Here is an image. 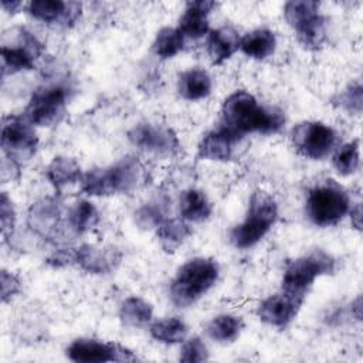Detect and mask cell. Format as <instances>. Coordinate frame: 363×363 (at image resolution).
Listing matches in <instances>:
<instances>
[{
    "label": "cell",
    "instance_id": "37",
    "mask_svg": "<svg viewBox=\"0 0 363 363\" xmlns=\"http://www.w3.org/2000/svg\"><path fill=\"white\" fill-rule=\"evenodd\" d=\"M350 211V218H352V224L357 228L362 230V206L356 204L354 207H352Z\"/></svg>",
    "mask_w": 363,
    "mask_h": 363
},
{
    "label": "cell",
    "instance_id": "3",
    "mask_svg": "<svg viewBox=\"0 0 363 363\" xmlns=\"http://www.w3.org/2000/svg\"><path fill=\"white\" fill-rule=\"evenodd\" d=\"M143 167L136 157L128 156L116 163L92 169L82 174L81 190L94 197H105L121 193H129L139 184Z\"/></svg>",
    "mask_w": 363,
    "mask_h": 363
},
{
    "label": "cell",
    "instance_id": "12",
    "mask_svg": "<svg viewBox=\"0 0 363 363\" xmlns=\"http://www.w3.org/2000/svg\"><path fill=\"white\" fill-rule=\"evenodd\" d=\"M67 357L75 363L135 362L138 357L128 347L98 339H77L67 347Z\"/></svg>",
    "mask_w": 363,
    "mask_h": 363
},
{
    "label": "cell",
    "instance_id": "35",
    "mask_svg": "<svg viewBox=\"0 0 363 363\" xmlns=\"http://www.w3.org/2000/svg\"><path fill=\"white\" fill-rule=\"evenodd\" d=\"M0 221H1V234L4 238L11 237L16 225V210L11 199L6 191L1 193L0 199Z\"/></svg>",
    "mask_w": 363,
    "mask_h": 363
},
{
    "label": "cell",
    "instance_id": "20",
    "mask_svg": "<svg viewBox=\"0 0 363 363\" xmlns=\"http://www.w3.org/2000/svg\"><path fill=\"white\" fill-rule=\"evenodd\" d=\"M240 35L231 27L211 30L207 37V51L213 64H223L240 50Z\"/></svg>",
    "mask_w": 363,
    "mask_h": 363
},
{
    "label": "cell",
    "instance_id": "17",
    "mask_svg": "<svg viewBox=\"0 0 363 363\" xmlns=\"http://www.w3.org/2000/svg\"><path fill=\"white\" fill-rule=\"evenodd\" d=\"M27 11L35 20L45 24L71 27L81 16V3L61 0H33L27 6Z\"/></svg>",
    "mask_w": 363,
    "mask_h": 363
},
{
    "label": "cell",
    "instance_id": "15",
    "mask_svg": "<svg viewBox=\"0 0 363 363\" xmlns=\"http://www.w3.org/2000/svg\"><path fill=\"white\" fill-rule=\"evenodd\" d=\"M305 299L289 295L284 291L265 298L257 308V316L261 322L274 326L285 328L298 315Z\"/></svg>",
    "mask_w": 363,
    "mask_h": 363
},
{
    "label": "cell",
    "instance_id": "34",
    "mask_svg": "<svg viewBox=\"0 0 363 363\" xmlns=\"http://www.w3.org/2000/svg\"><path fill=\"white\" fill-rule=\"evenodd\" d=\"M180 360L184 363H200L208 360L206 343L199 336L187 339L180 349Z\"/></svg>",
    "mask_w": 363,
    "mask_h": 363
},
{
    "label": "cell",
    "instance_id": "21",
    "mask_svg": "<svg viewBox=\"0 0 363 363\" xmlns=\"http://www.w3.org/2000/svg\"><path fill=\"white\" fill-rule=\"evenodd\" d=\"M177 91L187 101H199L210 95L211 78L201 68H190L179 74Z\"/></svg>",
    "mask_w": 363,
    "mask_h": 363
},
{
    "label": "cell",
    "instance_id": "29",
    "mask_svg": "<svg viewBox=\"0 0 363 363\" xmlns=\"http://www.w3.org/2000/svg\"><path fill=\"white\" fill-rule=\"evenodd\" d=\"M152 337L164 345H176L186 339L187 325L179 318H166L150 325Z\"/></svg>",
    "mask_w": 363,
    "mask_h": 363
},
{
    "label": "cell",
    "instance_id": "36",
    "mask_svg": "<svg viewBox=\"0 0 363 363\" xmlns=\"http://www.w3.org/2000/svg\"><path fill=\"white\" fill-rule=\"evenodd\" d=\"M0 285H1V302L3 303L11 301L21 291V284H20L18 278L6 269H1V272H0Z\"/></svg>",
    "mask_w": 363,
    "mask_h": 363
},
{
    "label": "cell",
    "instance_id": "13",
    "mask_svg": "<svg viewBox=\"0 0 363 363\" xmlns=\"http://www.w3.org/2000/svg\"><path fill=\"white\" fill-rule=\"evenodd\" d=\"M27 224L33 233L48 241H57L62 234H67L61 203L54 197H44L33 203L28 210Z\"/></svg>",
    "mask_w": 363,
    "mask_h": 363
},
{
    "label": "cell",
    "instance_id": "24",
    "mask_svg": "<svg viewBox=\"0 0 363 363\" xmlns=\"http://www.w3.org/2000/svg\"><path fill=\"white\" fill-rule=\"evenodd\" d=\"M98 221L99 213L96 207L88 200H79L67 213V234H71L72 237L81 235L94 228Z\"/></svg>",
    "mask_w": 363,
    "mask_h": 363
},
{
    "label": "cell",
    "instance_id": "19",
    "mask_svg": "<svg viewBox=\"0 0 363 363\" xmlns=\"http://www.w3.org/2000/svg\"><path fill=\"white\" fill-rule=\"evenodd\" d=\"M214 7L216 3L210 0H196L186 4L177 27L184 38L197 40L210 33L208 14Z\"/></svg>",
    "mask_w": 363,
    "mask_h": 363
},
{
    "label": "cell",
    "instance_id": "10",
    "mask_svg": "<svg viewBox=\"0 0 363 363\" xmlns=\"http://www.w3.org/2000/svg\"><path fill=\"white\" fill-rule=\"evenodd\" d=\"M68 99V89L62 85H45L35 89L24 109L23 116L37 126L50 128L57 125L64 113Z\"/></svg>",
    "mask_w": 363,
    "mask_h": 363
},
{
    "label": "cell",
    "instance_id": "25",
    "mask_svg": "<svg viewBox=\"0 0 363 363\" xmlns=\"http://www.w3.org/2000/svg\"><path fill=\"white\" fill-rule=\"evenodd\" d=\"M277 38L271 30L257 28L240 40V50L250 58L264 60L275 51Z\"/></svg>",
    "mask_w": 363,
    "mask_h": 363
},
{
    "label": "cell",
    "instance_id": "16",
    "mask_svg": "<svg viewBox=\"0 0 363 363\" xmlns=\"http://www.w3.org/2000/svg\"><path fill=\"white\" fill-rule=\"evenodd\" d=\"M121 252L113 247L82 244L72 248V264L89 274H109L121 262Z\"/></svg>",
    "mask_w": 363,
    "mask_h": 363
},
{
    "label": "cell",
    "instance_id": "32",
    "mask_svg": "<svg viewBox=\"0 0 363 363\" xmlns=\"http://www.w3.org/2000/svg\"><path fill=\"white\" fill-rule=\"evenodd\" d=\"M167 211V200L164 197H155L142 204L135 213V223L143 228H156L164 218Z\"/></svg>",
    "mask_w": 363,
    "mask_h": 363
},
{
    "label": "cell",
    "instance_id": "22",
    "mask_svg": "<svg viewBox=\"0 0 363 363\" xmlns=\"http://www.w3.org/2000/svg\"><path fill=\"white\" fill-rule=\"evenodd\" d=\"M45 177L57 191H61L64 187L81 182V166L72 157L57 156L48 163L45 169Z\"/></svg>",
    "mask_w": 363,
    "mask_h": 363
},
{
    "label": "cell",
    "instance_id": "5",
    "mask_svg": "<svg viewBox=\"0 0 363 363\" xmlns=\"http://www.w3.org/2000/svg\"><path fill=\"white\" fill-rule=\"evenodd\" d=\"M336 261L332 255L322 250H315L288 264L282 275L284 292L305 299L309 288L316 278L333 274Z\"/></svg>",
    "mask_w": 363,
    "mask_h": 363
},
{
    "label": "cell",
    "instance_id": "30",
    "mask_svg": "<svg viewBox=\"0 0 363 363\" xmlns=\"http://www.w3.org/2000/svg\"><path fill=\"white\" fill-rule=\"evenodd\" d=\"M333 167L340 176L353 174L360 166V143L357 139L343 143L336 149L332 157Z\"/></svg>",
    "mask_w": 363,
    "mask_h": 363
},
{
    "label": "cell",
    "instance_id": "28",
    "mask_svg": "<svg viewBox=\"0 0 363 363\" xmlns=\"http://www.w3.org/2000/svg\"><path fill=\"white\" fill-rule=\"evenodd\" d=\"M242 330V320L231 313H223L213 318L206 332L210 339L218 343H231L234 342Z\"/></svg>",
    "mask_w": 363,
    "mask_h": 363
},
{
    "label": "cell",
    "instance_id": "38",
    "mask_svg": "<svg viewBox=\"0 0 363 363\" xmlns=\"http://www.w3.org/2000/svg\"><path fill=\"white\" fill-rule=\"evenodd\" d=\"M1 6H3V9L6 11L14 14V13H17L23 7V3L21 1H7V0H3Z\"/></svg>",
    "mask_w": 363,
    "mask_h": 363
},
{
    "label": "cell",
    "instance_id": "8",
    "mask_svg": "<svg viewBox=\"0 0 363 363\" xmlns=\"http://www.w3.org/2000/svg\"><path fill=\"white\" fill-rule=\"evenodd\" d=\"M291 140L296 152L303 157L322 160L336 149L337 133L326 123L303 121L292 128Z\"/></svg>",
    "mask_w": 363,
    "mask_h": 363
},
{
    "label": "cell",
    "instance_id": "1",
    "mask_svg": "<svg viewBox=\"0 0 363 363\" xmlns=\"http://www.w3.org/2000/svg\"><path fill=\"white\" fill-rule=\"evenodd\" d=\"M284 123L285 115L281 109L261 105L247 91L230 94L221 106V126L242 138L248 133H277Z\"/></svg>",
    "mask_w": 363,
    "mask_h": 363
},
{
    "label": "cell",
    "instance_id": "11",
    "mask_svg": "<svg viewBox=\"0 0 363 363\" xmlns=\"http://www.w3.org/2000/svg\"><path fill=\"white\" fill-rule=\"evenodd\" d=\"M129 142L149 155L166 159L173 157L180 152L177 135L166 126L153 123H138L128 132Z\"/></svg>",
    "mask_w": 363,
    "mask_h": 363
},
{
    "label": "cell",
    "instance_id": "7",
    "mask_svg": "<svg viewBox=\"0 0 363 363\" xmlns=\"http://www.w3.org/2000/svg\"><path fill=\"white\" fill-rule=\"evenodd\" d=\"M315 0H291L284 6V16L294 28L298 43L306 50H319L326 40V20Z\"/></svg>",
    "mask_w": 363,
    "mask_h": 363
},
{
    "label": "cell",
    "instance_id": "6",
    "mask_svg": "<svg viewBox=\"0 0 363 363\" xmlns=\"http://www.w3.org/2000/svg\"><path fill=\"white\" fill-rule=\"evenodd\" d=\"M306 214L318 227H332L350 210V199L343 187L328 180L309 190L306 197Z\"/></svg>",
    "mask_w": 363,
    "mask_h": 363
},
{
    "label": "cell",
    "instance_id": "26",
    "mask_svg": "<svg viewBox=\"0 0 363 363\" xmlns=\"http://www.w3.org/2000/svg\"><path fill=\"white\" fill-rule=\"evenodd\" d=\"M191 234V228L186 220L180 218H164L156 227V235L166 252L176 251Z\"/></svg>",
    "mask_w": 363,
    "mask_h": 363
},
{
    "label": "cell",
    "instance_id": "9",
    "mask_svg": "<svg viewBox=\"0 0 363 363\" xmlns=\"http://www.w3.org/2000/svg\"><path fill=\"white\" fill-rule=\"evenodd\" d=\"M0 143L4 157L20 166L30 162L35 155L38 138L24 116H10L3 121Z\"/></svg>",
    "mask_w": 363,
    "mask_h": 363
},
{
    "label": "cell",
    "instance_id": "18",
    "mask_svg": "<svg viewBox=\"0 0 363 363\" xmlns=\"http://www.w3.org/2000/svg\"><path fill=\"white\" fill-rule=\"evenodd\" d=\"M241 140L242 136L220 126L203 136L199 143V157L213 162H228L235 156Z\"/></svg>",
    "mask_w": 363,
    "mask_h": 363
},
{
    "label": "cell",
    "instance_id": "2",
    "mask_svg": "<svg viewBox=\"0 0 363 363\" xmlns=\"http://www.w3.org/2000/svg\"><path fill=\"white\" fill-rule=\"evenodd\" d=\"M220 267L213 258L197 257L184 262L170 282V299L177 308H187L207 294L218 279Z\"/></svg>",
    "mask_w": 363,
    "mask_h": 363
},
{
    "label": "cell",
    "instance_id": "4",
    "mask_svg": "<svg viewBox=\"0 0 363 363\" xmlns=\"http://www.w3.org/2000/svg\"><path fill=\"white\" fill-rule=\"evenodd\" d=\"M277 217L278 206L274 197L264 190H255L250 197L244 221L230 231V241L240 250L254 247L271 230Z\"/></svg>",
    "mask_w": 363,
    "mask_h": 363
},
{
    "label": "cell",
    "instance_id": "33",
    "mask_svg": "<svg viewBox=\"0 0 363 363\" xmlns=\"http://www.w3.org/2000/svg\"><path fill=\"white\" fill-rule=\"evenodd\" d=\"M333 104L350 115H360L363 108V88L360 82H354L347 85L343 91H340L335 98Z\"/></svg>",
    "mask_w": 363,
    "mask_h": 363
},
{
    "label": "cell",
    "instance_id": "14",
    "mask_svg": "<svg viewBox=\"0 0 363 363\" xmlns=\"http://www.w3.org/2000/svg\"><path fill=\"white\" fill-rule=\"evenodd\" d=\"M17 34L16 45L1 47L3 75L33 69L35 60L43 54V44L30 31L20 28Z\"/></svg>",
    "mask_w": 363,
    "mask_h": 363
},
{
    "label": "cell",
    "instance_id": "31",
    "mask_svg": "<svg viewBox=\"0 0 363 363\" xmlns=\"http://www.w3.org/2000/svg\"><path fill=\"white\" fill-rule=\"evenodd\" d=\"M184 35L179 31V28L163 27L156 34L153 41V51L157 57L166 60L177 55L184 47Z\"/></svg>",
    "mask_w": 363,
    "mask_h": 363
},
{
    "label": "cell",
    "instance_id": "27",
    "mask_svg": "<svg viewBox=\"0 0 363 363\" xmlns=\"http://www.w3.org/2000/svg\"><path fill=\"white\" fill-rule=\"evenodd\" d=\"M119 318L129 328H143L153 318V308L149 302L139 296L126 298L119 309Z\"/></svg>",
    "mask_w": 363,
    "mask_h": 363
},
{
    "label": "cell",
    "instance_id": "23",
    "mask_svg": "<svg viewBox=\"0 0 363 363\" xmlns=\"http://www.w3.org/2000/svg\"><path fill=\"white\" fill-rule=\"evenodd\" d=\"M179 211L183 220L201 223L211 216L213 206L203 191L197 189H187L179 197Z\"/></svg>",
    "mask_w": 363,
    "mask_h": 363
}]
</instances>
